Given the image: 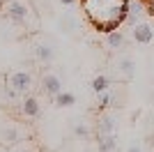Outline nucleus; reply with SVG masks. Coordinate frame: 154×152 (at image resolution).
Returning a JSON list of instances; mask_svg holds the SVG:
<instances>
[{
    "label": "nucleus",
    "instance_id": "f257e3e1",
    "mask_svg": "<svg viewBox=\"0 0 154 152\" xmlns=\"http://www.w3.org/2000/svg\"><path fill=\"white\" fill-rule=\"evenodd\" d=\"M90 23L101 32H113L127 21L129 0H83Z\"/></svg>",
    "mask_w": 154,
    "mask_h": 152
},
{
    "label": "nucleus",
    "instance_id": "f03ea898",
    "mask_svg": "<svg viewBox=\"0 0 154 152\" xmlns=\"http://www.w3.org/2000/svg\"><path fill=\"white\" fill-rule=\"evenodd\" d=\"M2 14L9 21H14L19 25H26V28L30 23H35V19H37L30 0H5L2 2Z\"/></svg>",
    "mask_w": 154,
    "mask_h": 152
},
{
    "label": "nucleus",
    "instance_id": "7ed1b4c3",
    "mask_svg": "<svg viewBox=\"0 0 154 152\" xmlns=\"http://www.w3.org/2000/svg\"><path fill=\"white\" fill-rule=\"evenodd\" d=\"M30 74H26V71H14L12 76H9V85H12V92H26L28 88H30Z\"/></svg>",
    "mask_w": 154,
    "mask_h": 152
},
{
    "label": "nucleus",
    "instance_id": "20e7f679",
    "mask_svg": "<svg viewBox=\"0 0 154 152\" xmlns=\"http://www.w3.org/2000/svg\"><path fill=\"white\" fill-rule=\"evenodd\" d=\"M134 39L138 42V44H149V42L154 39V30L147 23H136L134 25Z\"/></svg>",
    "mask_w": 154,
    "mask_h": 152
},
{
    "label": "nucleus",
    "instance_id": "39448f33",
    "mask_svg": "<svg viewBox=\"0 0 154 152\" xmlns=\"http://www.w3.org/2000/svg\"><path fill=\"white\" fill-rule=\"evenodd\" d=\"M42 85H44V90L53 97L58 95V92H62V81H60L55 74H44L42 76Z\"/></svg>",
    "mask_w": 154,
    "mask_h": 152
},
{
    "label": "nucleus",
    "instance_id": "423d86ee",
    "mask_svg": "<svg viewBox=\"0 0 154 152\" xmlns=\"http://www.w3.org/2000/svg\"><path fill=\"white\" fill-rule=\"evenodd\" d=\"M145 12V5H143V0H129V7H127V21L129 23H138V19L143 16Z\"/></svg>",
    "mask_w": 154,
    "mask_h": 152
},
{
    "label": "nucleus",
    "instance_id": "0eeeda50",
    "mask_svg": "<svg viewBox=\"0 0 154 152\" xmlns=\"http://www.w3.org/2000/svg\"><path fill=\"white\" fill-rule=\"evenodd\" d=\"M21 113L28 115V118L39 115V101L35 99V97H26V99H23V106H21Z\"/></svg>",
    "mask_w": 154,
    "mask_h": 152
},
{
    "label": "nucleus",
    "instance_id": "6e6552de",
    "mask_svg": "<svg viewBox=\"0 0 154 152\" xmlns=\"http://www.w3.org/2000/svg\"><path fill=\"white\" fill-rule=\"evenodd\" d=\"M99 150H101V152H115V150H117V138H115V134L99 136Z\"/></svg>",
    "mask_w": 154,
    "mask_h": 152
},
{
    "label": "nucleus",
    "instance_id": "1a4fd4ad",
    "mask_svg": "<svg viewBox=\"0 0 154 152\" xmlns=\"http://www.w3.org/2000/svg\"><path fill=\"white\" fill-rule=\"evenodd\" d=\"M108 85H110V81H108L103 74H99V76H94V78H92V90H94L97 95H99V92H106V90H108Z\"/></svg>",
    "mask_w": 154,
    "mask_h": 152
},
{
    "label": "nucleus",
    "instance_id": "9d476101",
    "mask_svg": "<svg viewBox=\"0 0 154 152\" xmlns=\"http://www.w3.org/2000/svg\"><path fill=\"white\" fill-rule=\"evenodd\" d=\"M55 104H58V106H74V104H76V97L71 95V92H58V95H55Z\"/></svg>",
    "mask_w": 154,
    "mask_h": 152
},
{
    "label": "nucleus",
    "instance_id": "9b49d317",
    "mask_svg": "<svg viewBox=\"0 0 154 152\" xmlns=\"http://www.w3.org/2000/svg\"><path fill=\"white\" fill-rule=\"evenodd\" d=\"M108 134H115V127L110 118H103L101 125H99V136H108Z\"/></svg>",
    "mask_w": 154,
    "mask_h": 152
},
{
    "label": "nucleus",
    "instance_id": "f8f14e48",
    "mask_svg": "<svg viewBox=\"0 0 154 152\" xmlns=\"http://www.w3.org/2000/svg\"><path fill=\"white\" fill-rule=\"evenodd\" d=\"M37 58H39V60H44V62H48V60L53 58V49H51V46H44V44L37 46Z\"/></svg>",
    "mask_w": 154,
    "mask_h": 152
},
{
    "label": "nucleus",
    "instance_id": "ddd939ff",
    "mask_svg": "<svg viewBox=\"0 0 154 152\" xmlns=\"http://www.w3.org/2000/svg\"><path fill=\"white\" fill-rule=\"evenodd\" d=\"M122 42H124V37H122V32H117V30L108 32V44L113 46V49H117V46H122Z\"/></svg>",
    "mask_w": 154,
    "mask_h": 152
},
{
    "label": "nucleus",
    "instance_id": "4468645a",
    "mask_svg": "<svg viewBox=\"0 0 154 152\" xmlns=\"http://www.w3.org/2000/svg\"><path fill=\"white\" fill-rule=\"evenodd\" d=\"M120 71H122V74H127V76H131V74H134V62H131L129 58H124L122 62H120Z\"/></svg>",
    "mask_w": 154,
    "mask_h": 152
},
{
    "label": "nucleus",
    "instance_id": "2eb2a0df",
    "mask_svg": "<svg viewBox=\"0 0 154 152\" xmlns=\"http://www.w3.org/2000/svg\"><path fill=\"white\" fill-rule=\"evenodd\" d=\"M110 104V92L106 90V92H99V108H106Z\"/></svg>",
    "mask_w": 154,
    "mask_h": 152
},
{
    "label": "nucleus",
    "instance_id": "dca6fc26",
    "mask_svg": "<svg viewBox=\"0 0 154 152\" xmlns=\"http://www.w3.org/2000/svg\"><path fill=\"white\" fill-rule=\"evenodd\" d=\"M74 134H76V136H88L90 129H88L85 125H76V127H74Z\"/></svg>",
    "mask_w": 154,
    "mask_h": 152
},
{
    "label": "nucleus",
    "instance_id": "f3484780",
    "mask_svg": "<svg viewBox=\"0 0 154 152\" xmlns=\"http://www.w3.org/2000/svg\"><path fill=\"white\" fill-rule=\"evenodd\" d=\"M5 138H7V143H14V141H16V131H14V129H7Z\"/></svg>",
    "mask_w": 154,
    "mask_h": 152
},
{
    "label": "nucleus",
    "instance_id": "a211bd4d",
    "mask_svg": "<svg viewBox=\"0 0 154 152\" xmlns=\"http://www.w3.org/2000/svg\"><path fill=\"white\" fill-rule=\"evenodd\" d=\"M127 152H143V150H140V145H136V143H131V145L127 147Z\"/></svg>",
    "mask_w": 154,
    "mask_h": 152
},
{
    "label": "nucleus",
    "instance_id": "6ab92c4d",
    "mask_svg": "<svg viewBox=\"0 0 154 152\" xmlns=\"http://www.w3.org/2000/svg\"><path fill=\"white\" fill-rule=\"evenodd\" d=\"M60 2H62V5H76L78 0H60Z\"/></svg>",
    "mask_w": 154,
    "mask_h": 152
},
{
    "label": "nucleus",
    "instance_id": "aec40b11",
    "mask_svg": "<svg viewBox=\"0 0 154 152\" xmlns=\"http://www.w3.org/2000/svg\"><path fill=\"white\" fill-rule=\"evenodd\" d=\"M0 12H2V2H0Z\"/></svg>",
    "mask_w": 154,
    "mask_h": 152
},
{
    "label": "nucleus",
    "instance_id": "412c9836",
    "mask_svg": "<svg viewBox=\"0 0 154 152\" xmlns=\"http://www.w3.org/2000/svg\"><path fill=\"white\" fill-rule=\"evenodd\" d=\"M19 152H28V150H19Z\"/></svg>",
    "mask_w": 154,
    "mask_h": 152
}]
</instances>
